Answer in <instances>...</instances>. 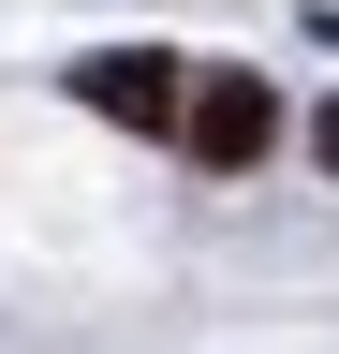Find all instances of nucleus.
Here are the masks:
<instances>
[{"label":"nucleus","mask_w":339,"mask_h":354,"mask_svg":"<svg viewBox=\"0 0 339 354\" xmlns=\"http://www.w3.org/2000/svg\"><path fill=\"white\" fill-rule=\"evenodd\" d=\"M177 148H192V162H222V177H251V162L280 148V88H266V74H192Z\"/></svg>","instance_id":"1"},{"label":"nucleus","mask_w":339,"mask_h":354,"mask_svg":"<svg viewBox=\"0 0 339 354\" xmlns=\"http://www.w3.org/2000/svg\"><path fill=\"white\" fill-rule=\"evenodd\" d=\"M74 104H89V118H118V133H177L192 59H162V44H104V59H74Z\"/></svg>","instance_id":"2"},{"label":"nucleus","mask_w":339,"mask_h":354,"mask_svg":"<svg viewBox=\"0 0 339 354\" xmlns=\"http://www.w3.org/2000/svg\"><path fill=\"white\" fill-rule=\"evenodd\" d=\"M310 162H325V177H339V104H325V118H310Z\"/></svg>","instance_id":"3"}]
</instances>
